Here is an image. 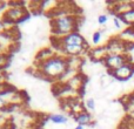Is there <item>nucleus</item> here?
Masks as SVG:
<instances>
[{
	"label": "nucleus",
	"mask_w": 134,
	"mask_h": 129,
	"mask_svg": "<svg viewBox=\"0 0 134 129\" xmlns=\"http://www.w3.org/2000/svg\"><path fill=\"white\" fill-rule=\"evenodd\" d=\"M8 7H25V1H11L8 2Z\"/></svg>",
	"instance_id": "412c9836"
},
{
	"label": "nucleus",
	"mask_w": 134,
	"mask_h": 129,
	"mask_svg": "<svg viewBox=\"0 0 134 129\" xmlns=\"http://www.w3.org/2000/svg\"><path fill=\"white\" fill-rule=\"evenodd\" d=\"M127 62H132V59L130 55L127 54H114V53H109L106 58L104 59L102 63L104 66L107 68L108 72H113L115 69L120 68L121 66H124Z\"/></svg>",
	"instance_id": "7ed1b4c3"
},
{
	"label": "nucleus",
	"mask_w": 134,
	"mask_h": 129,
	"mask_svg": "<svg viewBox=\"0 0 134 129\" xmlns=\"http://www.w3.org/2000/svg\"><path fill=\"white\" fill-rule=\"evenodd\" d=\"M132 8H134V2H132V1H118L113 5V7H112L113 11H111V13H114L115 16H118L122 13H126L127 11H130V9H132Z\"/></svg>",
	"instance_id": "f8f14e48"
},
{
	"label": "nucleus",
	"mask_w": 134,
	"mask_h": 129,
	"mask_svg": "<svg viewBox=\"0 0 134 129\" xmlns=\"http://www.w3.org/2000/svg\"><path fill=\"white\" fill-rule=\"evenodd\" d=\"M74 129H85V127H83V126H79V125H76V127L74 128Z\"/></svg>",
	"instance_id": "b1692460"
},
{
	"label": "nucleus",
	"mask_w": 134,
	"mask_h": 129,
	"mask_svg": "<svg viewBox=\"0 0 134 129\" xmlns=\"http://www.w3.org/2000/svg\"><path fill=\"white\" fill-rule=\"evenodd\" d=\"M79 21L80 20L76 14H66V15L57 16L51 21L52 33L54 34V37L61 38L69 33L76 32Z\"/></svg>",
	"instance_id": "f03ea898"
},
{
	"label": "nucleus",
	"mask_w": 134,
	"mask_h": 129,
	"mask_svg": "<svg viewBox=\"0 0 134 129\" xmlns=\"http://www.w3.org/2000/svg\"><path fill=\"white\" fill-rule=\"evenodd\" d=\"M37 68L39 69V73L48 80H61L68 71V59L55 54L48 60L38 62Z\"/></svg>",
	"instance_id": "f257e3e1"
},
{
	"label": "nucleus",
	"mask_w": 134,
	"mask_h": 129,
	"mask_svg": "<svg viewBox=\"0 0 134 129\" xmlns=\"http://www.w3.org/2000/svg\"><path fill=\"white\" fill-rule=\"evenodd\" d=\"M118 18H119V20L122 24H125L126 26L133 27L134 26V8L127 11L126 13H122V14H120V15H118Z\"/></svg>",
	"instance_id": "4468645a"
},
{
	"label": "nucleus",
	"mask_w": 134,
	"mask_h": 129,
	"mask_svg": "<svg viewBox=\"0 0 134 129\" xmlns=\"http://www.w3.org/2000/svg\"><path fill=\"white\" fill-rule=\"evenodd\" d=\"M11 126V119L5 114H0V129H8Z\"/></svg>",
	"instance_id": "f3484780"
},
{
	"label": "nucleus",
	"mask_w": 134,
	"mask_h": 129,
	"mask_svg": "<svg viewBox=\"0 0 134 129\" xmlns=\"http://www.w3.org/2000/svg\"><path fill=\"white\" fill-rule=\"evenodd\" d=\"M83 106H85V109H88V110H94L95 109V101L94 99H92V97H90V99H87L85 101V103H83Z\"/></svg>",
	"instance_id": "aec40b11"
},
{
	"label": "nucleus",
	"mask_w": 134,
	"mask_h": 129,
	"mask_svg": "<svg viewBox=\"0 0 134 129\" xmlns=\"http://www.w3.org/2000/svg\"><path fill=\"white\" fill-rule=\"evenodd\" d=\"M73 118H74V121H75L79 126H83V127H85V126H90L93 123V115L90 112L86 110V109L80 112V113L74 114Z\"/></svg>",
	"instance_id": "9d476101"
},
{
	"label": "nucleus",
	"mask_w": 134,
	"mask_h": 129,
	"mask_svg": "<svg viewBox=\"0 0 134 129\" xmlns=\"http://www.w3.org/2000/svg\"><path fill=\"white\" fill-rule=\"evenodd\" d=\"M27 14L28 11L26 9V7H8L2 13L1 21L2 24H8V25L18 24Z\"/></svg>",
	"instance_id": "20e7f679"
},
{
	"label": "nucleus",
	"mask_w": 134,
	"mask_h": 129,
	"mask_svg": "<svg viewBox=\"0 0 134 129\" xmlns=\"http://www.w3.org/2000/svg\"><path fill=\"white\" fill-rule=\"evenodd\" d=\"M108 53H114V54H125L126 48L128 47V45L121 39L120 37H115L109 39V41L106 45Z\"/></svg>",
	"instance_id": "6e6552de"
},
{
	"label": "nucleus",
	"mask_w": 134,
	"mask_h": 129,
	"mask_svg": "<svg viewBox=\"0 0 134 129\" xmlns=\"http://www.w3.org/2000/svg\"><path fill=\"white\" fill-rule=\"evenodd\" d=\"M114 79L119 81H126L128 79H131L134 74V62H127L124 66H121L120 68L115 69L113 72H108Z\"/></svg>",
	"instance_id": "0eeeda50"
},
{
	"label": "nucleus",
	"mask_w": 134,
	"mask_h": 129,
	"mask_svg": "<svg viewBox=\"0 0 134 129\" xmlns=\"http://www.w3.org/2000/svg\"><path fill=\"white\" fill-rule=\"evenodd\" d=\"M107 20H108V16L106 14H101V15L98 16V24L99 25H105L107 24Z\"/></svg>",
	"instance_id": "4be33fe9"
},
{
	"label": "nucleus",
	"mask_w": 134,
	"mask_h": 129,
	"mask_svg": "<svg viewBox=\"0 0 134 129\" xmlns=\"http://www.w3.org/2000/svg\"><path fill=\"white\" fill-rule=\"evenodd\" d=\"M108 49L106 46H101V47H95L88 51V55L90 58H92V60L94 61H104V59L108 55Z\"/></svg>",
	"instance_id": "9b49d317"
},
{
	"label": "nucleus",
	"mask_w": 134,
	"mask_h": 129,
	"mask_svg": "<svg viewBox=\"0 0 134 129\" xmlns=\"http://www.w3.org/2000/svg\"><path fill=\"white\" fill-rule=\"evenodd\" d=\"M132 28H133V31H134V26H133V27H132Z\"/></svg>",
	"instance_id": "cd10ccee"
},
{
	"label": "nucleus",
	"mask_w": 134,
	"mask_h": 129,
	"mask_svg": "<svg viewBox=\"0 0 134 129\" xmlns=\"http://www.w3.org/2000/svg\"><path fill=\"white\" fill-rule=\"evenodd\" d=\"M2 27H4V24H2V21L1 20H0V30H1V28Z\"/></svg>",
	"instance_id": "bb28decb"
},
{
	"label": "nucleus",
	"mask_w": 134,
	"mask_h": 129,
	"mask_svg": "<svg viewBox=\"0 0 134 129\" xmlns=\"http://www.w3.org/2000/svg\"><path fill=\"white\" fill-rule=\"evenodd\" d=\"M52 44H53V46H57V45H83V46H87L86 39L78 31L73 33H69V34L61 38L54 37L53 40H52Z\"/></svg>",
	"instance_id": "39448f33"
},
{
	"label": "nucleus",
	"mask_w": 134,
	"mask_h": 129,
	"mask_svg": "<svg viewBox=\"0 0 134 129\" xmlns=\"http://www.w3.org/2000/svg\"><path fill=\"white\" fill-rule=\"evenodd\" d=\"M48 120L55 125H65L68 121V116L65 114H51L48 116Z\"/></svg>",
	"instance_id": "2eb2a0df"
},
{
	"label": "nucleus",
	"mask_w": 134,
	"mask_h": 129,
	"mask_svg": "<svg viewBox=\"0 0 134 129\" xmlns=\"http://www.w3.org/2000/svg\"><path fill=\"white\" fill-rule=\"evenodd\" d=\"M113 22H114V25H115V27L118 28V30H120V28H121V24H120V20H119L118 16L114 15V18H113Z\"/></svg>",
	"instance_id": "5701e85b"
},
{
	"label": "nucleus",
	"mask_w": 134,
	"mask_h": 129,
	"mask_svg": "<svg viewBox=\"0 0 134 129\" xmlns=\"http://www.w3.org/2000/svg\"><path fill=\"white\" fill-rule=\"evenodd\" d=\"M54 47L66 58H79L82 53H85L87 48V46L83 45H57Z\"/></svg>",
	"instance_id": "423d86ee"
},
{
	"label": "nucleus",
	"mask_w": 134,
	"mask_h": 129,
	"mask_svg": "<svg viewBox=\"0 0 134 129\" xmlns=\"http://www.w3.org/2000/svg\"><path fill=\"white\" fill-rule=\"evenodd\" d=\"M0 48H1V45H0Z\"/></svg>",
	"instance_id": "c85d7f7f"
},
{
	"label": "nucleus",
	"mask_w": 134,
	"mask_h": 129,
	"mask_svg": "<svg viewBox=\"0 0 134 129\" xmlns=\"http://www.w3.org/2000/svg\"><path fill=\"white\" fill-rule=\"evenodd\" d=\"M31 129H44V128L40 127V126H38V127H33V128H31Z\"/></svg>",
	"instance_id": "a878e982"
},
{
	"label": "nucleus",
	"mask_w": 134,
	"mask_h": 129,
	"mask_svg": "<svg viewBox=\"0 0 134 129\" xmlns=\"http://www.w3.org/2000/svg\"><path fill=\"white\" fill-rule=\"evenodd\" d=\"M54 55H55V51H53V48H51V47H46V48H42L41 51L38 52L37 56H35V60L38 62H42V61H46L48 59H51Z\"/></svg>",
	"instance_id": "ddd939ff"
},
{
	"label": "nucleus",
	"mask_w": 134,
	"mask_h": 129,
	"mask_svg": "<svg viewBox=\"0 0 134 129\" xmlns=\"http://www.w3.org/2000/svg\"><path fill=\"white\" fill-rule=\"evenodd\" d=\"M66 85L69 89L72 90H80L81 88H83L85 85V78H83L82 74H74L72 78H69L66 81Z\"/></svg>",
	"instance_id": "1a4fd4ad"
},
{
	"label": "nucleus",
	"mask_w": 134,
	"mask_h": 129,
	"mask_svg": "<svg viewBox=\"0 0 134 129\" xmlns=\"http://www.w3.org/2000/svg\"><path fill=\"white\" fill-rule=\"evenodd\" d=\"M6 5H7V4H5V2H0V9H1L2 7H5Z\"/></svg>",
	"instance_id": "393cba45"
},
{
	"label": "nucleus",
	"mask_w": 134,
	"mask_h": 129,
	"mask_svg": "<svg viewBox=\"0 0 134 129\" xmlns=\"http://www.w3.org/2000/svg\"><path fill=\"white\" fill-rule=\"evenodd\" d=\"M11 62V55L7 53H0V72L7 68Z\"/></svg>",
	"instance_id": "dca6fc26"
},
{
	"label": "nucleus",
	"mask_w": 134,
	"mask_h": 129,
	"mask_svg": "<svg viewBox=\"0 0 134 129\" xmlns=\"http://www.w3.org/2000/svg\"><path fill=\"white\" fill-rule=\"evenodd\" d=\"M11 106V102L6 99V96H0V114L2 112L7 110V108Z\"/></svg>",
	"instance_id": "a211bd4d"
},
{
	"label": "nucleus",
	"mask_w": 134,
	"mask_h": 129,
	"mask_svg": "<svg viewBox=\"0 0 134 129\" xmlns=\"http://www.w3.org/2000/svg\"><path fill=\"white\" fill-rule=\"evenodd\" d=\"M102 32H104V30H102V31H95V32L93 33V35H92V42L94 45H98L100 42V40H101V37H102Z\"/></svg>",
	"instance_id": "6ab92c4d"
}]
</instances>
